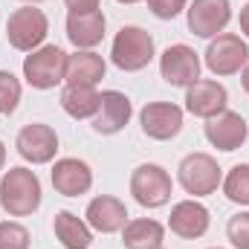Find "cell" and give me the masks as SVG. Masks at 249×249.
Wrapping results in <instances>:
<instances>
[{
	"mask_svg": "<svg viewBox=\"0 0 249 249\" xmlns=\"http://www.w3.org/2000/svg\"><path fill=\"white\" fill-rule=\"evenodd\" d=\"M44 191L35 171L15 165L0 177V206L9 217H29L41 209Z\"/></svg>",
	"mask_w": 249,
	"mask_h": 249,
	"instance_id": "1",
	"label": "cell"
},
{
	"mask_svg": "<svg viewBox=\"0 0 249 249\" xmlns=\"http://www.w3.org/2000/svg\"><path fill=\"white\" fill-rule=\"evenodd\" d=\"M110 61L122 72H139L154 61V38L142 26H122L113 38Z\"/></svg>",
	"mask_w": 249,
	"mask_h": 249,
	"instance_id": "2",
	"label": "cell"
},
{
	"mask_svg": "<svg viewBox=\"0 0 249 249\" xmlns=\"http://www.w3.org/2000/svg\"><path fill=\"white\" fill-rule=\"evenodd\" d=\"M67 75V53L55 44H44L23 58V78L35 90H53Z\"/></svg>",
	"mask_w": 249,
	"mask_h": 249,
	"instance_id": "3",
	"label": "cell"
},
{
	"mask_svg": "<svg viewBox=\"0 0 249 249\" xmlns=\"http://www.w3.org/2000/svg\"><path fill=\"white\" fill-rule=\"evenodd\" d=\"M171 191H174V180L171 174L157 165V162H142L133 168L130 174V194L139 206L145 209H160L171 200Z\"/></svg>",
	"mask_w": 249,
	"mask_h": 249,
	"instance_id": "4",
	"label": "cell"
},
{
	"mask_svg": "<svg viewBox=\"0 0 249 249\" xmlns=\"http://www.w3.org/2000/svg\"><path fill=\"white\" fill-rule=\"evenodd\" d=\"M47 32H50V20L41 9L35 6H20L9 15L6 20V38L15 50L20 53H32L38 47H44L47 41Z\"/></svg>",
	"mask_w": 249,
	"mask_h": 249,
	"instance_id": "5",
	"label": "cell"
},
{
	"mask_svg": "<svg viewBox=\"0 0 249 249\" xmlns=\"http://www.w3.org/2000/svg\"><path fill=\"white\" fill-rule=\"evenodd\" d=\"M249 64L247 41L235 32H220L217 38L209 41L206 47V67L214 75H235Z\"/></svg>",
	"mask_w": 249,
	"mask_h": 249,
	"instance_id": "6",
	"label": "cell"
},
{
	"mask_svg": "<svg viewBox=\"0 0 249 249\" xmlns=\"http://www.w3.org/2000/svg\"><path fill=\"white\" fill-rule=\"evenodd\" d=\"M177 177H180V186L194 197L214 194L217 186L223 183V171H220L217 160L209 154H188L177 168Z\"/></svg>",
	"mask_w": 249,
	"mask_h": 249,
	"instance_id": "7",
	"label": "cell"
},
{
	"mask_svg": "<svg viewBox=\"0 0 249 249\" xmlns=\"http://www.w3.org/2000/svg\"><path fill=\"white\" fill-rule=\"evenodd\" d=\"M15 148L18 154L32 162V165H47L55 160L58 154V133L44 122H32V124H23L18 130V139H15Z\"/></svg>",
	"mask_w": 249,
	"mask_h": 249,
	"instance_id": "8",
	"label": "cell"
},
{
	"mask_svg": "<svg viewBox=\"0 0 249 249\" xmlns=\"http://www.w3.org/2000/svg\"><path fill=\"white\" fill-rule=\"evenodd\" d=\"M188 12V29L197 38H217L226 23L232 20V3L229 0H194L186 9Z\"/></svg>",
	"mask_w": 249,
	"mask_h": 249,
	"instance_id": "9",
	"label": "cell"
},
{
	"mask_svg": "<svg viewBox=\"0 0 249 249\" xmlns=\"http://www.w3.org/2000/svg\"><path fill=\"white\" fill-rule=\"evenodd\" d=\"M160 75L171 87H191L200 78V55L188 44H171L160 55Z\"/></svg>",
	"mask_w": 249,
	"mask_h": 249,
	"instance_id": "10",
	"label": "cell"
},
{
	"mask_svg": "<svg viewBox=\"0 0 249 249\" xmlns=\"http://www.w3.org/2000/svg\"><path fill=\"white\" fill-rule=\"evenodd\" d=\"M142 133L157 142H168L183 130V110L171 102H148L139 113Z\"/></svg>",
	"mask_w": 249,
	"mask_h": 249,
	"instance_id": "11",
	"label": "cell"
},
{
	"mask_svg": "<svg viewBox=\"0 0 249 249\" xmlns=\"http://www.w3.org/2000/svg\"><path fill=\"white\" fill-rule=\"evenodd\" d=\"M229 93L220 81L212 78H197L191 87H186V110L200 119H214L226 110Z\"/></svg>",
	"mask_w": 249,
	"mask_h": 249,
	"instance_id": "12",
	"label": "cell"
},
{
	"mask_svg": "<svg viewBox=\"0 0 249 249\" xmlns=\"http://www.w3.org/2000/svg\"><path fill=\"white\" fill-rule=\"evenodd\" d=\"M130 116H133L130 99L119 90H105L99 96V113L93 116V130L102 133V136H113V133L124 130Z\"/></svg>",
	"mask_w": 249,
	"mask_h": 249,
	"instance_id": "13",
	"label": "cell"
},
{
	"mask_svg": "<svg viewBox=\"0 0 249 249\" xmlns=\"http://www.w3.org/2000/svg\"><path fill=\"white\" fill-rule=\"evenodd\" d=\"M247 136H249V124L235 110H223L220 116L206 119V139L217 151H238L247 142Z\"/></svg>",
	"mask_w": 249,
	"mask_h": 249,
	"instance_id": "14",
	"label": "cell"
},
{
	"mask_svg": "<svg viewBox=\"0 0 249 249\" xmlns=\"http://www.w3.org/2000/svg\"><path fill=\"white\" fill-rule=\"evenodd\" d=\"M53 188L64 197H81L93 188V171L84 160L75 157H64L53 165Z\"/></svg>",
	"mask_w": 249,
	"mask_h": 249,
	"instance_id": "15",
	"label": "cell"
},
{
	"mask_svg": "<svg viewBox=\"0 0 249 249\" xmlns=\"http://www.w3.org/2000/svg\"><path fill=\"white\" fill-rule=\"evenodd\" d=\"M209 223H212V214L203 203L197 200H180L174 209H171V217H168V229L177 235V238H186V241H197L209 232Z\"/></svg>",
	"mask_w": 249,
	"mask_h": 249,
	"instance_id": "16",
	"label": "cell"
},
{
	"mask_svg": "<svg viewBox=\"0 0 249 249\" xmlns=\"http://www.w3.org/2000/svg\"><path fill=\"white\" fill-rule=\"evenodd\" d=\"M87 226L93 232H102V235H113V232H122L124 223H127V209L119 197H110V194H99L90 200L87 212Z\"/></svg>",
	"mask_w": 249,
	"mask_h": 249,
	"instance_id": "17",
	"label": "cell"
},
{
	"mask_svg": "<svg viewBox=\"0 0 249 249\" xmlns=\"http://www.w3.org/2000/svg\"><path fill=\"white\" fill-rule=\"evenodd\" d=\"M105 15L102 9H93V12H70L67 15V38L75 50H93L102 44L105 38Z\"/></svg>",
	"mask_w": 249,
	"mask_h": 249,
	"instance_id": "18",
	"label": "cell"
},
{
	"mask_svg": "<svg viewBox=\"0 0 249 249\" xmlns=\"http://www.w3.org/2000/svg\"><path fill=\"white\" fill-rule=\"evenodd\" d=\"M107 72V64L99 53L93 50H75L72 55H67V75L64 81L67 84H87V87H96Z\"/></svg>",
	"mask_w": 249,
	"mask_h": 249,
	"instance_id": "19",
	"label": "cell"
},
{
	"mask_svg": "<svg viewBox=\"0 0 249 249\" xmlns=\"http://www.w3.org/2000/svg\"><path fill=\"white\" fill-rule=\"evenodd\" d=\"M124 249H162L165 244V226L151 220V217H136L127 220L122 229Z\"/></svg>",
	"mask_w": 249,
	"mask_h": 249,
	"instance_id": "20",
	"label": "cell"
},
{
	"mask_svg": "<svg viewBox=\"0 0 249 249\" xmlns=\"http://www.w3.org/2000/svg\"><path fill=\"white\" fill-rule=\"evenodd\" d=\"M99 90L87 84H67L61 90V110L70 119H93L99 113Z\"/></svg>",
	"mask_w": 249,
	"mask_h": 249,
	"instance_id": "21",
	"label": "cell"
},
{
	"mask_svg": "<svg viewBox=\"0 0 249 249\" xmlns=\"http://www.w3.org/2000/svg\"><path fill=\"white\" fill-rule=\"evenodd\" d=\"M53 229L64 249H90L93 244V229L87 226V220H81L72 212H58L53 220Z\"/></svg>",
	"mask_w": 249,
	"mask_h": 249,
	"instance_id": "22",
	"label": "cell"
},
{
	"mask_svg": "<svg viewBox=\"0 0 249 249\" xmlns=\"http://www.w3.org/2000/svg\"><path fill=\"white\" fill-rule=\"evenodd\" d=\"M223 194L238 203V206H249V162H238L229 168V174L223 177Z\"/></svg>",
	"mask_w": 249,
	"mask_h": 249,
	"instance_id": "23",
	"label": "cell"
},
{
	"mask_svg": "<svg viewBox=\"0 0 249 249\" xmlns=\"http://www.w3.org/2000/svg\"><path fill=\"white\" fill-rule=\"evenodd\" d=\"M20 96H23L20 81H18L9 70H0V113H3V116L15 113L18 105H20Z\"/></svg>",
	"mask_w": 249,
	"mask_h": 249,
	"instance_id": "24",
	"label": "cell"
},
{
	"mask_svg": "<svg viewBox=\"0 0 249 249\" xmlns=\"http://www.w3.org/2000/svg\"><path fill=\"white\" fill-rule=\"evenodd\" d=\"M0 249H29V229L18 220L0 223Z\"/></svg>",
	"mask_w": 249,
	"mask_h": 249,
	"instance_id": "25",
	"label": "cell"
},
{
	"mask_svg": "<svg viewBox=\"0 0 249 249\" xmlns=\"http://www.w3.org/2000/svg\"><path fill=\"white\" fill-rule=\"evenodd\" d=\"M226 235L235 249H249V212H238L226 223Z\"/></svg>",
	"mask_w": 249,
	"mask_h": 249,
	"instance_id": "26",
	"label": "cell"
},
{
	"mask_svg": "<svg viewBox=\"0 0 249 249\" xmlns=\"http://www.w3.org/2000/svg\"><path fill=\"white\" fill-rule=\"evenodd\" d=\"M151 15L160 18V20H174L183 9L188 6V0H145Z\"/></svg>",
	"mask_w": 249,
	"mask_h": 249,
	"instance_id": "27",
	"label": "cell"
},
{
	"mask_svg": "<svg viewBox=\"0 0 249 249\" xmlns=\"http://www.w3.org/2000/svg\"><path fill=\"white\" fill-rule=\"evenodd\" d=\"M99 3L102 0H64V6L70 12H93V9H99Z\"/></svg>",
	"mask_w": 249,
	"mask_h": 249,
	"instance_id": "28",
	"label": "cell"
},
{
	"mask_svg": "<svg viewBox=\"0 0 249 249\" xmlns=\"http://www.w3.org/2000/svg\"><path fill=\"white\" fill-rule=\"evenodd\" d=\"M241 32L249 38V3L241 9Z\"/></svg>",
	"mask_w": 249,
	"mask_h": 249,
	"instance_id": "29",
	"label": "cell"
},
{
	"mask_svg": "<svg viewBox=\"0 0 249 249\" xmlns=\"http://www.w3.org/2000/svg\"><path fill=\"white\" fill-rule=\"evenodd\" d=\"M241 84H244V90L249 93V64L244 67V72H241Z\"/></svg>",
	"mask_w": 249,
	"mask_h": 249,
	"instance_id": "30",
	"label": "cell"
},
{
	"mask_svg": "<svg viewBox=\"0 0 249 249\" xmlns=\"http://www.w3.org/2000/svg\"><path fill=\"white\" fill-rule=\"evenodd\" d=\"M3 165H6V145H3V139H0V171H3Z\"/></svg>",
	"mask_w": 249,
	"mask_h": 249,
	"instance_id": "31",
	"label": "cell"
},
{
	"mask_svg": "<svg viewBox=\"0 0 249 249\" xmlns=\"http://www.w3.org/2000/svg\"><path fill=\"white\" fill-rule=\"evenodd\" d=\"M116 3H127V6H133V3H139V0H116Z\"/></svg>",
	"mask_w": 249,
	"mask_h": 249,
	"instance_id": "32",
	"label": "cell"
},
{
	"mask_svg": "<svg viewBox=\"0 0 249 249\" xmlns=\"http://www.w3.org/2000/svg\"><path fill=\"white\" fill-rule=\"evenodd\" d=\"M23 3H29V6H35V3H41V0H23Z\"/></svg>",
	"mask_w": 249,
	"mask_h": 249,
	"instance_id": "33",
	"label": "cell"
},
{
	"mask_svg": "<svg viewBox=\"0 0 249 249\" xmlns=\"http://www.w3.org/2000/svg\"><path fill=\"white\" fill-rule=\"evenodd\" d=\"M209 249H223V247H209Z\"/></svg>",
	"mask_w": 249,
	"mask_h": 249,
	"instance_id": "34",
	"label": "cell"
}]
</instances>
